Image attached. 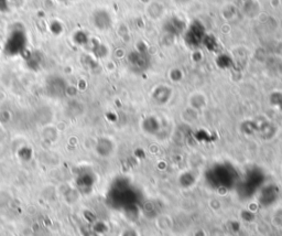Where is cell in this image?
<instances>
[{"label": "cell", "instance_id": "obj_1", "mask_svg": "<svg viewBox=\"0 0 282 236\" xmlns=\"http://www.w3.org/2000/svg\"><path fill=\"white\" fill-rule=\"evenodd\" d=\"M7 0H0V10L7 9Z\"/></svg>", "mask_w": 282, "mask_h": 236}]
</instances>
